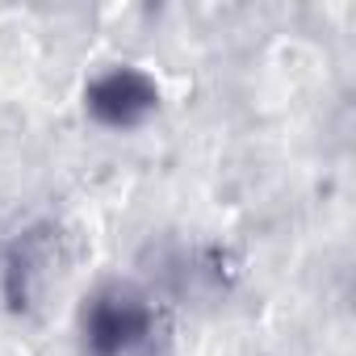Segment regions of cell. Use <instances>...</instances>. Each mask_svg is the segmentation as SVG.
Instances as JSON below:
<instances>
[{
	"label": "cell",
	"mask_w": 356,
	"mask_h": 356,
	"mask_svg": "<svg viewBox=\"0 0 356 356\" xmlns=\"http://www.w3.org/2000/svg\"><path fill=\"white\" fill-rule=\"evenodd\" d=\"M151 327H155L151 298L130 281L97 285L76 318L84 356H130L151 339Z\"/></svg>",
	"instance_id": "6da1fadb"
},
{
	"label": "cell",
	"mask_w": 356,
	"mask_h": 356,
	"mask_svg": "<svg viewBox=\"0 0 356 356\" xmlns=\"http://www.w3.org/2000/svg\"><path fill=\"white\" fill-rule=\"evenodd\" d=\"M84 109L105 130H134L159 109V84L143 67L118 63V67H109V72L88 80Z\"/></svg>",
	"instance_id": "7a4b0ae2"
}]
</instances>
